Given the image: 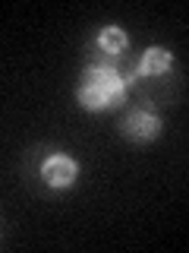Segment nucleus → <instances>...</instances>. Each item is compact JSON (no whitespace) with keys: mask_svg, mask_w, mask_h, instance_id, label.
<instances>
[{"mask_svg":"<svg viewBox=\"0 0 189 253\" xmlns=\"http://www.w3.org/2000/svg\"><path fill=\"white\" fill-rule=\"evenodd\" d=\"M158 130H161V121H158L155 114H148V111H132V114L123 121V133L129 139H139V142L155 139Z\"/></svg>","mask_w":189,"mask_h":253,"instance_id":"f03ea898","label":"nucleus"},{"mask_svg":"<svg viewBox=\"0 0 189 253\" xmlns=\"http://www.w3.org/2000/svg\"><path fill=\"white\" fill-rule=\"evenodd\" d=\"M98 47H101V51H107V54H120L123 47H126V32H120V29H104L98 35Z\"/></svg>","mask_w":189,"mask_h":253,"instance_id":"39448f33","label":"nucleus"},{"mask_svg":"<svg viewBox=\"0 0 189 253\" xmlns=\"http://www.w3.org/2000/svg\"><path fill=\"white\" fill-rule=\"evenodd\" d=\"M167 67H170V54L164 51V47H152V51H145V57H142V63H139V70L145 76H158V73H164Z\"/></svg>","mask_w":189,"mask_h":253,"instance_id":"20e7f679","label":"nucleus"},{"mask_svg":"<svg viewBox=\"0 0 189 253\" xmlns=\"http://www.w3.org/2000/svg\"><path fill=\"white\" fill-rule=\"evenodd\" d=\"M126 83H129V79L120 76L117 70H110V67H92L89 73H85L82 85H79V101H82L85 108H92V111L110 108V105L120 101Z\"/></svg>","mask_w":189,"mask_h":253,"instance_id":"f257e3e1","label":"nucleus"},{"mask_svg":"<svg viewBox=\"0 0 189 253\" xmlns=\"http://www.w3.org/2000/svg\"><path fill=\"white\" fill-rule=\"evenodd\" d=\"M76 174H79L76 162H69L66 155H54V158H47L44 168H41V177H44L51 187H66V184H73Z\"/></svg>","mask_w":189,"mask_h":253,"instance_id":"7ed1b4c3","label":"nucleus"}]
</instances>
